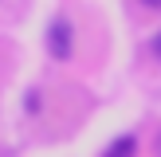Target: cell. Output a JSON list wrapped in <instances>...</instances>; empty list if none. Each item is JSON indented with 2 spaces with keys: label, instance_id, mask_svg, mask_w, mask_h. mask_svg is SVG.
Wrapping results in <instances>:
<instances>
[{
  "label": "cell",
  "instance_id": "cell-1",
  "mask_svg": "<svg viewBox=\"0 0 161 157\" xmlns=\"http://www.w3.org/2000/svg\"><path fill=\"white\" fill-rule=\"evenodd\" d=\"M43 47H47V55H51V59H59V63H67L71 55H75V28H71L67 16H55V20L47 24Z\"/></svg>",
  "mask_w": 161,
  "mask_h": 157
},
{
  "label": "cell",
  "instance_id": "cell-2",
  "mask_svg": "<svg viewBox=\"0 0 161 157\" xmlns=\"http://www.w3.org/2000/svg\"><path fill=\"white\" fill-rule=\"evenodd\" d=\"M102 157H138V138L134 133H122V138H114L106 145V153Z\"/></svg>",
  "mask_w": 161,
  "mask_h": 157
},
{
  "label": "cell",
  "instance_id": "cell-3",
  "mask_svg": "<svg viewBox=\"0 0 161 157\" xmlns=\"http://www.w3.org/2000/svg\"><path fill=\"white\" fill-rule=\"evenodd\" d=\"M149 51H153V59L161 63V28L153 31V35H149Z\"/></svg>",
  "mask_w": 161,
  "mask_h": 157
},
{
  "label": "cell",
  "instance_id": "cell-4",
  "mask_svg": "<svg viewBox=\"0 0 161 157\" xmlns=\"http://www.w3.org/2000/svg\"><path fill=\"white\" fill-rule=\"evenodd\" d=\"M142 4H146L149 12H161V0H142Z\"/></svg>",
  "mask_w": 161,
  "mask_h": 157
},
{
  "label": "cell",
  "instance_id": "cell-5",
  "mask_svg": "<svg viewBox=\"0 0 161 157\" xmlns=\"http://www.w3.org/2000/svg\"><path fill=\"white\" fill-rule=\"evenodd\" d=\"M153 153L161 157V130H157V141H153Z\"/></svg>",
  "mask_w": 161,
  "mask_h": 157
}]
</instances>
